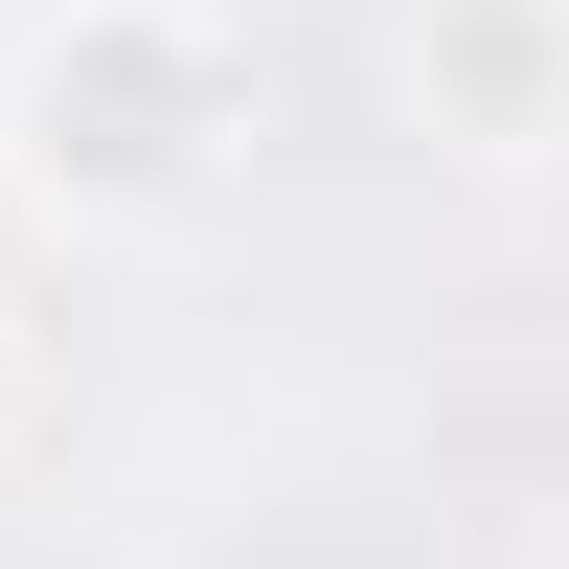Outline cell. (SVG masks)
Masks as SVG:
<instances>
[{
	"label": "cell",
	"mask_w": 569,
	"mask_h": 569,
	"mask_svg": "<svg viewBox=\"0 0 569 569\" xmlns=\"http://www.w3.org/2000/svg\"><path fill=\"white\" fill-rule=\"evenodd\" d=\"M388 91L410 137H456V160H569V0H410L388 23Z\"/></svg>",
	"instance_id": "7a4b0ae2"
},
{
	"label": "cell",
	"mask_w": 569,
	"mask_h": 569,
	"mask_svg": "<svg viewBox=\"0 0 569 569\" xmlns=\"http://www.w3.org/2000/svg\"><path fill=\"white\" fill-rule=\"evenodd\" d=\"M0 160L69 228H182L228 160H251V46L206 0H46L0 46Z\"/></svg>",
	"instance_id": "6da1fadb"
},
{
	"label": "cell",
	"mask_w": 569,
	"mask_h": 569,
	"mask_svg": "<svg viewBox=\"0 0 569 569\" xmlns=\"http://www.w3.org/2000/svg\"><path fill=\"white\" fill-rule=\"evenodd\" d=\"M0 410H23V342H0Z\"/></svg>",
	"instance_id": "3957f363"
}]
</instances>
